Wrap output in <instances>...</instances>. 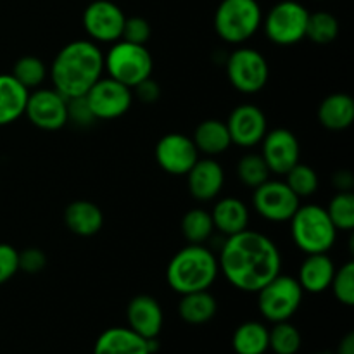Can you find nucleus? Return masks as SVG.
<instances>
[{
  "label": "nucleus",
  "instance_id": "obj_14",
  "mask_svg": "<svg viewBox=\"0 0 354 354\" xmlns=\"http://www.w3.org/2000/svg\"><path fill=\"white\" fill-rule=\"evenodd\" d=\"M154 158L162 171L173 176H183L199 159V151L192 138L187 135L168 133L156 144Z\"/></svg>",
  "mask_w": 354,
  "mask_h": 354
},
{
  "label": "nucleus",
  "instance_id": "obj_37",
  "mask_svg": "<svg viewBox=\"0 0 354 354\" xmlns=\"http://www.w3.org/2000/svg\"><path fill=\"white\" fill-rule=\"evenodd\" d=\"M19 272V251L10 244L0 242V286L9 282Z\"/></svg>",
  "mask_w": 354,
  "mask_h": 354
},
{
  "label": "nucleus",
  "instance_id": "obj_23",
  "mask_svg": "<svg viewBox=\"0 0 354 354\" xmlns=\"http://www.w3.org/2000/svg\"><path fill=\"white\" fill-rule=\"evenodd\" d=\"M318 121L330 131H342L354 121V100L349 93H330L318 107Z\"/></svg>",
  "mask_w": 354,
  "mask_h": 354
},
{
  "label": "nucleus",
  "instance_id": "obj_3",
  "mask_svg": "<svg viewBox=\"0 0 354 354\" xmlns=\"http://www.w3.org/2000/svg\"><path fill=\"white\" fill-rule=\"evenodd\" d=\"M218 258L204 244H190L180 249L168 263L166 282L169 289L183 296L197 290H209L218 279Z\"/></svg>",
  "mask_w": 354,
  "mask_h": 354
},
{
  "label": "nucleus",
  "instance_id": "obj_16",
  "mask_svg": "<svg viewBox=\"0 0 354 354\" xmlns=\"http://www.w3.org/2000/svg\"><path fill=\"white\" fill-rule=\"evenodd\" d=\"M225 123H227L232 144L244 149L261 144L263 137L268 131L265 113L254 104L237 106L228 114V120Z\"/></svg>",
  "mask_w": 354,
  "mask_h": 354
},
{
  "label": "nucleus",
  "instance_id": "obj_18",
  "mask_svg": "<svg viewBox=\"0 0 354 354\" xmlns=\"http://www.w3.org/2000/svg\"><path fill=\"white\" fill-rule=\"evenodd\" d=\"M187 183H189L190 196L196 201L206 203L220 196L225 185V171L220 162L211 158L197 159L196 165L187 173Z\"/></svg>",
  "mask_w": 354,
  "mask_h": 354
},
{
  "label": "nucleus",
  "instance_id": "obj_25",
  "mask_svg": "<svg viewBox=\"0 0 354 354\" xmlns=\"http://www.w3.org/2000/svg\"><path fill=\"white\" fill-rule=\"evenodd\" d=\"M199 154L220 156L227 152L232 145L230 133H228L227 123L221 120H206L197 124L192 137Z\"/></svg>",
  "mask_w": 354,
  "mask_h": 354
},
{
  "label": "nucleus",
  "instance_id": "obj_7",
  "mask_svg": "<svg viewBox=\"0 0 354 354\" xmlns=\"http://www.w3.org/2000/svg\"><path fill=\"white\" fill-rule=\"evenodd\" d=\"M256 294L259 313L265 320L277 324L290 320L296 315L303 303L304 290L301 289L297 279L279 273Z\"/></svg>",
  "mask_w": 354,
  "mask_h": 354
},
{
  "label": "nucleus",
  "instance_id": "obj_34",
  "mask_svg": "<svg viewBox=\"0 0 354 354\" xmlns=\"http://www.w3.org/2000/svg\"><path fill=\"white\" fill-rule=\"evenodd\" d=\"M337 230L351 232L354 228V196L353 192H337L328 207H325Z\"/></svg>",
  "mask_w": 354,
  "mask_h": 354
},
{
  "label": "nucleus",
  "instance_id": "obj_15",
  "mask_svg": "<svg viewBox=\"0 0 354 354\" xmlns=\"http://www.w3.org/2000/svg\"><path fill=\"white\" fill-rule=\"evenodd\" d=\"M261 156L270 173L286 175L294 165L299 162L301 145L296 135L287 128H275L266 131L261 140Z\"/></svg>",
  "mask_w": 354,
  "mask_h": 354
},
{
  "label": "nucleus",
  "instance_id": "obj_26",
  "mask_svg": "<svg viewBox=\"0 0 354 354\" xmlns=\"http://www.w3.org/2000/svg\"><path fill=\"white\" fill-rule=\"evenodd\" d=\"M218 311L216 297L209 290L183 294L178 303V315L185 324L204 325L214 318Z\"/></svg>",
  "mask_w": 354,
  "mask_h": 354
},
{
  "label": "nucleus",
  "instance_id": "obj_27",
  "mask_svg": "<svg viewBox=\"0 0 354 354\" xmlns=\"http://www.w3.org/2000/svg\"><path fill=\"white\" fill-rule=\"evenodd\" d=\"M232 346L237 354H265L268 351V328L259 322H244L235 328Z\"/></svg>",
  "mask_w": 354,
  "mask_h": 354
},
{
  "label": "nucleus",
  "instance_id": "obj_38",
  "mask_svg": "<svg viewBox=\"0 0 354 354\" xmlns=\"http://www.w3.org/2000/svg\"><path fill=\"white\" fill-rule=\"evenodd\" d=\"M47 266V256L41 249L28 248L19 252V272L37 275Z\"/></svg>",
  "mask_w": 354,
  "mask_h": 354
},
{
  "label": "nucleus",
  "instance_id": "obj_20",
  "mask_svg": "<svg viewBox=\"0 0 354 354\" xmlns=\"http://www.w3.org/2000/svg\"><path fill=\"white\" fill-rule=\"evenodd\" d=\"M64 223L71 234L78 237H93L104 227V214L92 201L78 199L64 209Z\"/></svg>",
  "mask_w": 354,
  "mask_h": 354
},
{
  "label": "nucleus",
  "instance_id": "obj_33",
  "mask_svg": "<svg viewBox=\"0 0 354 354\" xmlns=\"http://www.w3.org/2000/svg\"><path fill=\"white\" fill-rule=\"evenodd\" d=\"M237 176L245 187L256 189L266 180H270V169L261 154L251 152V154H245L244 158H241V161L237 162Z\"/></svg>",
  "mask_w": 354,
  "mask_h": 354
},
{
  "label": "nucleus",
  "instance_id": "obj_9",
  "mask_svg": "<svg viewBox=\"0 0 354 354\" xmlns=\"http://www.w3.org/2000/svg\"><path fill=\"white\" fill-rule=\"evenodd\" d=\"M227 78L241 93H258L268 83L270 66L261 52L241 47L228 55Z\"/></svg>",
  "mask_w": 354,
  "mask_h": 354
},
{
  "label": "nucleus",
  "instance_id": "obj_4",
  "mask_svg": "<svg viewBox=\"0 0 354 354\" xmlns=\"http://www.w3.org/2000/svg\"><path fill=\"white\" fill-rule=\"evenodd\" d=\"M289 223L290 237L304 254H320L334 248L337 228L334 227L325 207L318 204L299 206Z\"/></svg>",
  "mask_w": 354,
  "mask_h": 354
},
{
  "label": "nucleus",
  "instance_id": "obj_12",
  "mask_svg": "<svg viewBox=\"0 0 354 354\" xmlns=\"http://www.w3.org/2000/svg\"><path fill=\"white\" fill-rule=\"evenodd\" d=\"M24 116L40 130L57 131L69 123L68 99L55 88H37L28 95Z\"/></svg>",
  "mask_w": 354,
  "mask_h": 354
},
{
  "label": "nucleus",
  "instance_id": "obj_13",
  "mask_svg": "<svg viewBox=\"0 0 354 354\" xmlns=\"http://www.w3.org/2000/svg\"><path fill=\"white\" fill-rule=\"evenodd\" d=\"M124 12L111 0H95L83 12V28L92 41L114 44L121 40L124 26Z\"/></svg>",
  "mask_w": 354,
  "mask_h": 354
},
{
  "label": "nucleus",
  "instance_id": "obj_29",
  "mask_svg": "<svg viewBox=\"0 0 354 354\" xmlns=\"http://www.w3.org/2000/svg\"><path fill=\"white\" fill-rule=\"evenodd\" d=\"M303 344L301 332L287 322H277L268 330V349L275 354H297Z\"/></svg>",
  "mask_w": 354,
  "mask_h": 354
},
{
  "label": "nucleus",
  "instance_id": "obj_30",
  "mask_svg": "<svg viewBox=\"0 0 354 354\" xmlns=\"http://www.w3.org/2000/svg\"><path fill=\"white\" fill-rule=\"evenodd\" d=\"M339 37V21L334 14L325 12H310L306 24V38H310L313 44L327 45L332 44Z\"/></svg>",
  "mask_w": 354,
  "mask_h": 354
},
{
  "label": "nucleus",
  "instance_id": "obj_24",
  "mask_svg": "<svg viewBox=\"0 0 354 354\" xmlns=\"http://www.w3.org/2000/svg\"><path fill=\"white\" fill-rule=\"evenodd\" d=\"M30 90L24 88L12 75H0V127L24 116Z\"/></svg>",
  "mask_w": 354,
  "mask_h": 354
},
{
  "label": "nucleus",
  "instance_id": "obj_35",
  "mask_svg": "<svg viewBox=\"0 0 354 354\" xmlns=\"http://www.w3.org/2000/svg\"><path fill=\"white\" fill-rule=\"evenodd\" d=\"M330 289L334 297L344 306H354V263L348 261L335 270Z\"/></svg>",
  "mask_w": 354,
  "mask_h": 354
},
{
  "label": "nucleus",
  "instance_id": "obj_19",
  "mask_svg": "<svg viewBox=\"0 0 354 354\" xmlns=\"http://www.w3.org/2000/svg\"><path fill=\"white\" fill-rule=\"evenodd\" d=\"M335 265L327 252L320 254H306V259L301 263L299 282L301 289L310 294H322L327 289H330L332 279H334Z\"/></svg>",
  "mask_w": 354,
  "mask_h": 354
},
{
  "label": "nucleus",
  "instance_id": "obj_41",
  "mask_svg": "<svg viewBox=\"0 0 354 354\" xmlns=\"http://www.w3.org/2000/svg\"><path fill=\"white\" fill-rule=\"evenodd\" d=\"M332 183L337 189V192H351L354 187V175L349 169H341V171L334 173Z\"/></svg>",
  "mask_w": 354,
  "mask_h": 354
},
{
  "label": "nucleus",
  "instance_id": "obj_31",
  "mask_svg": "<svg viewBox=\"0 0 354 354\" xmlns=\"http://www.w3.org/2000/svg\"><path fill=\"white\" fill-rule=\"evenodd\" d=\"M10 75L24 86V88H38L47 78V66L41 59L35 55H24L19 57L14 64Z\"/></svg>",
  "mask_w": 354,
  "mask_h": 354
},
{
  "label": "nucleus",
  "instance_id": "obj_32",
  "mask_svg": "<svg viewBox=\"0 0 354 354\" xmlns=\"http://www.w3.org/2000/svg\"><path fill=\"white\" fill-rule=\"evenodd\" d=\"M286 183L299 199H303V197H310L317 192L320 180L311 166L297 162L286 173Z\"/></svg>",
  "mask_w": 354,
  "mask_h": 354
},
{
  "label": "nucleus",
  "instance_id": "obj_22",
  "mask_svg": "<svg viewBox=\"0 0 354 354\" xmlns=\"http://www.w3.org/2000/svg\"><path fill=\"white\" fill-rule=\"evenodd\" d=\"M214 230L220 232L223 237L244 232L249 225V209L237 197H225L214 204L211 211Z\"/></svg>",
  "mask_w": 354,
  "mask_h": 354
},
{
  "label": "nucleus",
  "instance_id": "obj_8",
  "mask_svg": "<svg viewBox=\"0 0 354 354\" xmlns=\"http://www.w3.org/2000/svg\"><path fill=\"white\" fill-rule=\"evenodd\" d=\"M310 12L296 0H282L263 17V30L272 44L289 47L306 38V24Z\"/></svg>",
  "mask_w": 354,
  "mask_h": 354
},
{
  "label": "nucleus",
  "instance_id": "obj_21",
  "mask_svg": "<svg viewBox=\"0 0 354 354\" xmlns=\"http://www.w3.org/2000/svg\"><path fill=\"white\" fill-rule=\"evenodd\" d=\"M93 354H151L147 341L128 327H111L97 337Z\"/></svg>",
  "mask_w": 354,
  "mask_h": 354
},
{
  "label": "nucleus",
  "instance_id": "obj_36",
  "mask_svg": "<svg viewBox=\"0 0 354 354\" xmlns=\"http://www.w3.org/2000/svg\"><path fill=\"white\" fill-rule=\"evenodd\" d=\"M151 38V24L147 19L140 16L127 17L124 19L123 33H121V40L131 41V44L145 45Z\"/></svg>",
  "mask_w": 354,
  "mask_h": 354
},
{
  "label": "nucleus",
  "instance_id": "obj_40",
  "mask_svg": "<svg viewBox=\"0 0 354 354\" xmlns=\"http://www.w3.org/2000/svg\"><path fill=\"white\" fill-rule=\"evenodd\" d=\"M133 90L135 97L145 104L156 102V100H159V97H161V86H159V83L154 82L152 78L140 82L137 86H133Z\"/></svg>",
  "mask_w": 354,
  "mask_h": 354
},
{
  "label": "nucleus",
  "instance_id": "obj_28",
  "mask_svg": "<svg viewBox=\"0 0 354 354\" xmlns=\"http://www.w3.org/2000/svg\"><path fill=\"white\" fill-rule=\"evenodd\" d=\"M180 228L189 244H204L206 241H209L214 232L213 218L206 209L194 207L183 214Z\"/></svg>",
  "mask_w": 354,
  "mask_h": 354
},
{
  "label": "nucleus",
  "instance_id": "obj_1",
  "mask_svg": "<svg viewBox=\"0 0 354 354\" xmlns=\"http://www.w3.org/2000/svg\"><path fill=\"white\" fill-rule=\"evenodd\" d=\"M218 268L232 287L256 294L282 270V256L275 242L259 232L225 237L218 256Z\"/></svg>",
  "mask_w": 354,
  "mask_h": 354
},
{
  "label": "nucleus",
  "instance_id": "obj_43",
  "mask_svg": "<svg viewBox=\"0 0 354 354\" xmlns=\"http://www.w3.org/2000/svg\"><path fill=\"white\" fill-rule=\"evenodd\" d=\"M315 354H332V353H315Z\"/></svg>",
  "mask_w": 354,
  "mask_h": 354
},
{
  "label": "nucleus",
  "instance_id": "obj_6",
  "mask_svg": "<svg viewBox=\"0 0 354 354\" xmlns=\"http://www.w3.org/2000/svg\"><path fill=\"white\" fill-rule=\"evenodd\" d=\"M104 69L109 78L133 88L140 82L151 78L154 61L145 45L118 40L104 55Z\"/></svg>",
  "mask_w": 354,
  "mask_h": 354
},
{
  "label": "nucleus",
  "instance_id": "obj_11",
  "mask_svg": "<svg viewBox=\"0 0 354 354\" xmlns=\"http://www.w3.org/2000/svg\"><path fill=\"white\" fill-rule=\"evenodd\" d=\"M86 104L95 120H116L130 111L133 93L130 86L113 78H100L85 95Z\"/></svg>",
  "mask_w": 354,
  "mask_h": 354
},
{
  "label": "nucleus",
  "instance_id": "obj_10",
  "mask_svg": "<svg viewBox=\"0 0 354 354\" xmlns=\"http://www.w3.org/2000/svg\"><path fill=\"white\" fill-rule=\"evenodd\" d=\"M299 197L289 189L286 182L280 180H266L256 187L252 194V206L256 213L272 223H286L297 211Z\"/></svg>",
  "mask_w": 354,
  "mask_h": 354
},
{
  "label": "nucleus",
  "instance_id": "obj_39",
  "mask_svg": "<svg viewBox=\"0 0 354 354\" xmlns=\"http://www.w3.org/2000/svg\"><path fill=\"white\" fill-rule=\"evenodd\" d=\"M68 121H73L78 127H90L93 121H97L90 111L88 104H86L85 97L68 100Z\"/></svg>",
  "mask_w": 354,
  "mask_h": 354
},
{
  "label": "nucleus",
  "instance_id": "obj_2",
  "mask_svg": "<svg viewBox=\"0 0 354 354\" xmlns=\"http://www.w3.org/2000/svg\"><path fill=\"white\" fill-rule=\"evenodd\" d=\"M104 54L92 40H75L61 48L50 66L54 88L64 99L85 97L102 78Z\"/></svg>",
  "mask_w": 354,
  "mask_h": 354
},
{
  "label": "nucleus",
  "instance_id": "obj_17",
  "mask_svg": "<svg viewBox=\"0 0 354 354\" xmlns=\"http://www.w3.org/2000/svg\"><path fill=\"white\" fill-rule=\"evenodd\" d=\"M127 322L130 330L147 341L159 337L165 324V315L158 299L147 294H140L128 303Z\"/></svg>",
  "mask_w": 354,
  "mask_h": 354
},
{
  "label": "nucleus",
  "instance_id": "obj_42",
  "mask_svg": "<svg viewBox=\"0 0 354 354\" xmlns=\"http://www.w3.org/2000/svg\"><path fill=\"white\" fill-rule=\"evenodd\" d=\"M335 354H354V334L353 332H349V334H346L344 337L341 339V342H339V346H337V353Z\"/></svg>",
  "mask_w": 354,
  "mask_h": 354
},
{
  "label": "nucleus",
  "instance_id": "obj_5",
  "mask_svg": "<svg viewBox=\"0 0 354 354\" xmlns=\"http://www.w3.org/2000/svg\"><path fill=\"white\" fill-rule=\"evenodd\" d=\"M263 23L258 0H221L214 12V31L223 41L241 45L254 37Z\"/></svg>",
  "mask_w": 354,
  "mask_h": 354
}]
</instances>
